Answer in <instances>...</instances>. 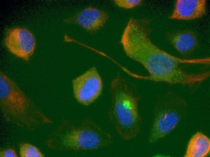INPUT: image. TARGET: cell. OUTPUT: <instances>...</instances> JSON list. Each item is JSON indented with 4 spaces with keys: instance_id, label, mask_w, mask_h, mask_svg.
Returning <instances> with one entry per match:
<instances>
[{
    "instance_id": "7a4b0ae2",
    "label": "cell",
    "mask_w": 210,
    "mask_h": 157,
    "mask_svg": "<svg viewBox=\"0 0 210 157\" xmlns=\"http://www.w3.org/2000/svg\"><path fill=\"white\" fill-rule=\"evenodd\" d=\"M112 136L91 120L62 119L45 142L50 149L58 150L94 149L112 143Z\"/></svg>"
},
{
    "instance_id": "30bf717a",
    "label": "cell",
    "mask_w": 210,
    "mask_h": 157,
    "mask_svg": "<svg viewBox=\"0 0 210 157\" xmlns=\"http://www.w3.org/2000/svg\"><path fill=\"white\" fill-rule=\"evenodd\" d=\"M167 36L171 44L183 56L190 55L199 46L196 35L192 30H173L167 33Z\"/></svg>"
},
{
    "instance_id": "6da1fadb",
    "label": "cell",
    "mask_w": 210,
    "mask_h": 157,
    "mask_svg": "<svg viewBox=\"0 0 210 157\" xmlns=\"http://www.w3.org/2000/svg\"><path fill=\"white\" fill-rule=\"evenodd\" d=\"M152 19L131 18L124 30L120 43L126 55L139 63L149 73L146 79L172 85H181L191 88L202 81L200 73H189L182 65L204 64V58L185 59L161 49L151 40L149 27Z\"/></svg>"
},
{
    "instance_id": "3957f363",
    "label": "cell",
    "mask_w": 210,
    "mask_h": 157,
    "mask_svg": "<svg viewBox=\"0 0 210 157\" xmlns=\"http://www.w3.org/2000/svg\"><path fill=\"white\" fill-rule=\"evenodd\" d=\"M110 91L109 119L122 139L130 140L136 136L141 128L142 119L138 110L140 96L135 86L119 74L112 80Z\"/></svg>"
},
{
    "instance_id": "52a82bcc",
    "label": "cell",
    "mask_w": 210,
    "mask_h": 157,
    "mask_svg": "<svg viewBox=\"0 0 210 157\" xmlns=\"http://www.w3.org/2000/svg\"><path fill=\"white\" fill-rule=\"evenodd\" d=\"M4 42L11 53L27 61L33 54L36 45L33 34L28 29L20 27L8 29Z\"/></svg>"
},
{
    "instance_id": "5b68a950",
    "label": "cell",
    "mask_w": 210,
    "mask_h": 157,
    "mask_svg": "<svg viewBox=\"0 0 210 157\" xmlns=\"http://www.w3.org/2000/svg\"><path fill=\"white\" fill-rule=\"evenodd\" d=\"M187 105L185 100L172 91L158 98L148 140L151 143L166 136L186 114Z\"/></svg>"
},
{
    "instance_id": "277c9868",
    "label": "cell",
    "mask_w": 210,
    "mask_h": 157,
    "mask_svg": "<svg viewBox=\"0 0 210 157\" xmlns=\"http://www.w3.org/2000/svg\"><path fill=\"white\" fill-rule=\"evenodd\" d=\"M0 106L5 119L30 131L53 122L12 80L0 74Z\"/></svg>"
},
{
    "instance_id": "ba28073f",
    "label": "cell",
    "mask_w": 210,
    "mask_h": 157,
    "mask_svg": "<svg viewBox=\"0 0 210 157\" xmlns=\"http://www.w3.org/2000/svg\"><path fill=\"white\" fill-rule=\"evenodd\" d=\"M109 17L106 11L89 6L64 21L67 23L78 25L94 35L104 26Z\"/></svg>"
},
{
    "instance_id": "5bb4252c",
    "label": "cell",
    "mask_w": 210,
    "mask_h": 157,
    "mask_svg": "<svg viewBox=\"0 0 210 157\" xmlns=\"http://www.w3.org/2000/svg\"><path fill=\"white\" fill-rule=\"evenodd\" d=\"M0 157H18L17 153L14 149L8 148L0 151Z\"/></svg>"
},
{
    "instance_id": "7c38bea8",
    "label": "cell",
    "mask_w": 210,
    "mask_h": 157,
    "mask_svg": "<svg viewBox=\"0 0 210 157\" xmlns=\"http://www.w3.org/2000/svg\"><path fill=\"white\" fill-rule=\"evenodd\" d=\"M20 155L21 157H43V154L36 146L28 143H20Z\"/></svg>"
},
{
    "instance_id": "8fae6325",
    "label": "cell",
    "mask_w": 210,
    "mask_h": 157,
    "mask_svg": "<svg viewBox=\"0 0 210 157\" xmlns=\"http://www.w3.org/2000/svg\"><path fill=\"white\" fill-rule=\"evenodd\" d=\"M210 150V141L205 135L197 132L189 140L187 148L185 157H204Z\"/></svg>"
},
{
    "instance_id": "4fadbf2b",
    "label": "cell",
    "mask_w": 210,
    "mask_h": 157,
    "mask_svg": "<svg viewBox=\"0 0 210 157\" xmlns=\"http://www.w3.org/2000/svg\"><path fill=\"white\" fill-rule=\"evenodd\" d=\"M115 4L119 7L126 9H132L141 5V0H114Z\"/></svg>"
},
{
    "instance_id": "9c48e42d",
    "label": "cell",
    "mask_w": 210,
    "mask_h": 157,
    "mask_svg": "<svg viewBox=\"0 0 210 157\" xmlns=\"http://www.w3.org/2000/svg\"><path fill=\"white\" fill-rule=\"evenodd\" d=\"M205 0H177L171 19L191 20L204 15L206 11Z\"/></svg>"
},
{
    "instance_id": "8992f818",
    "label": "cell",
    "mask_w": 210,
    "mask_h": 157,
    "mask_svg": "<svg viewBox=\"0 0 210 157\" xmlns=\"http://www.w3.org/2000/svg\"><path fill=\"white\" fill-rule=\"evenodd\" d=\"M103 84L96 68L93 67L72 81L74 96L80 103L87 105L100 95Z\"/></svg>"
}]
</instances>
